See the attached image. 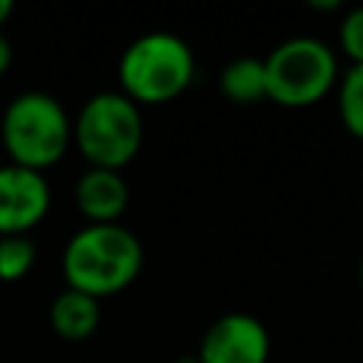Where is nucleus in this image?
<instances>
[{"label":"nucleus","mask_w":363,"mask_h":363,"mask_svg":"<svg viewBox=\"0 0 363 363\" xmlns=\"http://www.w3.org/2000/svg\"><path fill=\"white\" fill-rule=\"evenodd\" d=\"M51 207V187L43 173L3 164L0 167V235H28Z\"/></svg>","instance_id":"obj_7"},{"label":"nucleus","mask_w":363,"mask_h":363,"mask_svg":"<svg viewBox=\"0 0 363 363\" xmlns=\"http://www.w3.org/2000/svg\"><path fill=\"white\" fill-rule=\"evenodd\" d=\"M48 320H51V329L62 340H85L99 326V301L79 289L65 286L51 301Z\"/></svg>","instance_id":"obj_9"},{"label":"nucleus","mask_w":363,"mask_h":363,"mask_svg":"<svg viewBox=\"0 0 363 363\" xmlns=\"http://www.w3.org/2000/svg\"><path fill=\"white\" fill-rule=\"evenodd\" d=\"M37 258L34 241L28 235H0V281L11 284L31 272Z\"/></svg>","instance_id":"obj_12"},{"label":"nucleus","mask_w":363,"mask_h":363,"mask_svg":"<svg viewBox=\"0 0 363 363\" xmlns=\"http://www.w3.org/2000/svg\"><path fill=\"white\" fill-rule=\"evenodd\" d=\"M309 6H312V9H337L340 3H337V0H329V3H326V0H312Z\"/></svg>","instance_id":"obj_16"},{"label":"nucleus","mask_w":363,"mask_h":363,"mask_svg":"<svg viewBox=\"0 0 363 363\" xmlns=\"http://www.w3.org/2000/svg\"><path fill=\"white\" fill-rule=\"evenodd\" d=\"M337 40H340L343 54L352 60V65L363 62V6L352 9L343 17V23L337 28Z\"/></svg>","instance_id":"obj_13"},{"label":"nucleus","mask_w":363,"mask_h":363,"mask_svg":"<svg viewBox=\"0 0 363 363\" xmlns=\"http://www.w3.org/2000/svg\"><path fill=\"white\" fill-rule=\"evenodd\" d=\"M11 60H14V54H11V43H9L6 34L0 31V77L11 68Z\"/></svg>","instance_id":"obj_14"},{"label":"nucleus","mask_w":363,"mask_h":363,"mask_svg":"<svg viewBox=\"0 0 363 363\" xmlns=\"http://www.w3.org/2000/svg\"><path fill=\"white\" fill-rule=\"evenodd\" d=\"M71 136L91 167L122 170L142 147L145 125L139 105L122 91H99L71 119Z\"/></svg>","instance_id":"obj_4"},{"label":"nucleus","mask_w":363,"mask_h":363,"mask_svg":"<svg viewBox=\"0 0 363 363\" xmlns=\"http://www.w3.org/2000/svg\"><path fill=\"white\" fill-rule=\"evenodd\" d=\"M128 184L119 170L88 167L74 187L77 210L88 218V224H116L128 207Z\"/></svg>","instance_id":"obj_8"},{"label":"nucleus","mask_w":363,"mask_h":363,"mask_svg":"<svg viewBox=\"0 0 363 363\" xmlns=\"http://www.w3.org/2000/svg\"><path fill=\"white\" fill-rule=\"evenodd\" d=\"M337 113L343 128L363 142V62L343 71L337 82Z\"/></svg>","instance_id":"obj_11"},{"label":"nucleus","mask_w":363,"mask_h":363,"mask_svg":"<svg viewBox=\"0 0 363 363\" xmlns=\"http://www.w3.org/2000/svg\"><path fill=\"white\" fill-rule=\"evenodd\" d=\"M11 11H14V3H11V0H0V28L9 23Z\"/></svg>","instance_id":"obj_15"},{"label":"nucleus","mask_w":363,"mask_h":363,"mask_svg":"<svg viewBox=\"0 0 363 363\" xmlns=\"http://www.w3.org/2000/svg\"><path fill=\"white\" fill-rule=\"evenodd\" d=\"M357 275H360V284H363V258H360V269H357Z\"/></svg>","instance_id":"obj_17"},{"label":"nucleus","mask_w":363,"mask_h":363,"mask_svg":"<svg viewBox=\"0 0 363 363\" xmlns=\"http://www.w3.org/2000/svg\"><path fill=\"white\" fill-rule=\"evenodd\" d=\"M218 88L230 102L250 105L267 99V74L264 60L258 57H235L218 74Z\"/></svg>","instance_id":"obj_10"},{"label":"nucleus","mask_w":363,"mask_h":363,"mask_svg":"<svg viewBox=\"0 0 363 363\" xmlns=\"http://www.w3.org/2000/svg\"><path fill=\"white\" fill-rule=\"evenodd\" d=\"M267 99L303 108L323 99L337 82V57L318 37H289L264 57Z\"/></svg>","instance_id":"obj_5"},{"label":"nucleus","mask_w":363,"mask_h":363,"mask_svg":"<svg viewBox=\"0 0 363 363\" xmlns=\"http://www.w3.org/2000/svg\"><path fill=\"white\" fill-rule=\"evenodd\" d=\"M142 241L119 221L85 224L62 250V275L71 289L99 301L130 286L142 272Z\"/></svg>","instance_id":"obj_1"},{"label":"nucleus","mask_w":363,"mask_h":363,"mask_svg":"<svg viewBox=\"0 0 363 363\" xmlns=\"http://www.w3.org/2000/svg\"><path fill=\"white\" fill-rule=\"evenodd\" d=\"M196 360L199 363H267L269 332L250 312H227L204 329Z\"/></svg>","instance_id":"obj_6"},{"label":"nucleus","mask_w":363,"mask_h":363,"mask_svg":"<svg viewBox=\"0 0 363 363\" xmlns=\"http://www.w3.org/2000/svg\"><path fill=\"white\" fill-rule=\"evenodd\" d=\"M0 139L11 164L37 173L54 167L74 142L65 108L45 91H23L6 105Z\"/></svg>","instance_id":"obj_3"},{"label":"nucleus","mask_w":363,"mask_h":363,"mask_svg":"<svg viewBox=\"0 0 363 363\" xmlns=\"http://www.w3.org/2000/svg\"><path fill=\"white\" fill-rule=\"evenodd\" d=\"M196 60L190 45L170 31H150L128 43L119 57V91L136 105H162L187 91Z\"/></svg>","instance_id":"obj_2"}]
</instances>
